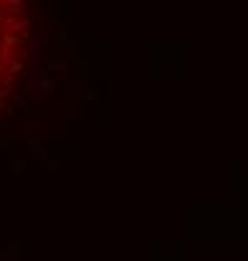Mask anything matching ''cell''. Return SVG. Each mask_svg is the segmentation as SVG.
<instances>
[{"instance_id":"7a4b0ae2","label":"cell","mask_w":248,"mask_h":261,"mask_svg":"<svg viewBox=\"0 0 248 261\" xmlns=\"http://www.w3.org/2000/svg\"><path fill=\"white\" fill-rule=\"evenodd\" d=\"M23 70H25V63H23V61H18V56H15L13 61H8V63H5V73H3V75L18 78V75H20Z\"/></svg>"},{"instance_id":"3957f363","label":"cell","mask_w":248,"mask_h":261,"mask_svg":"<svg viewBox=\"0 0 248 261\" xmlns=\"http://www.w3.org/2000/svg\"><path fill=\"white\" fill-rule=\"evenodd\" d=\"M3 111H5V106H3V100H0V116H3Z\"/></svg>"},{"instance_id":"6da1fadb","label":"cell","mask_w":248,"mask_h":261,"mask_svg":"<svg viewBox=\"0 0 248 261\" xmlns=\"http://www.w3.org/2000/svg\"><path fill=\"white\" fill-rule=\"evenodd\" d=\"M0 10L5 15H23L28 13V0H0Z\"/></svg>"}]
</instances>
